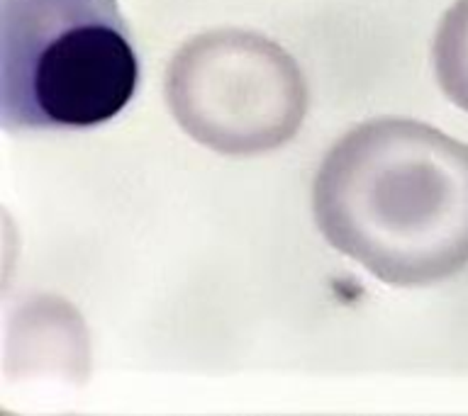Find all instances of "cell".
<instances>
[{
    "label": "cell",
    "mask_w": 468,
    "mask_h": 416,
    "mask_svg": "<svg viewBox=\"0 0 468 416\" xmlns=\"http://www.w3.org/2000/svg\"><path fill=\"white\" fill-rule=\"evenodd\" d=\"M166 105L190 139L227 156L288 144L307 112L298 61L247 29H210L183 42L166 68Z\"/></svg>",
    "instance_id": "obj_3"
},
{
    "label": "cell",
    "mask_w": 468,
    "mask_h": 416,
    "mask_svg": "<svg viewBox=\"0 0 468 416\" xmlns=\"http://www.w3.org/2000/svg\"><path fill=\"white\" fill-rule=\"evenodd\" d=\"M431 58L446 98L468 112V0H456L444 13L434 36Z\"/></svg>",
    "instance_id": "obj_4"
},
{
    "label": "cell",
    "mask_w": 468,
    "mask_h": 416,
    "mask_svg": "<svg viewBox=\"0 0 468 416\" xmlns=\"http://www.w3.org/2000/svg\"><path fill=\"white\" fill-rule=\"evenodd\" d=\"M7 131L88 130L137 93L139 57L117 0H3Z\"/></svg>",
    "instance_id": "obj_2"
},
{
    "label": "cell",
    "mask_w": 468,
    "mask_h": 416,
    "mask_svg": "<svg viewBox=\"0 0 468 416\" xmlns=\"http://www.w3.org/2000/svg\"><path fill=\"white\" fill-rule=\"evenodd\" d=\"M313 214L383 283H444L468 265V144L408 117L361 122L322 159Z\"/></svg>",
    "instance_id": "obj_1"
}]
</instances>
